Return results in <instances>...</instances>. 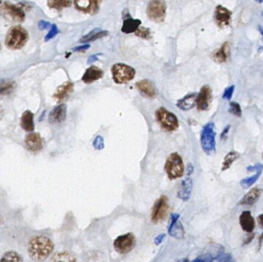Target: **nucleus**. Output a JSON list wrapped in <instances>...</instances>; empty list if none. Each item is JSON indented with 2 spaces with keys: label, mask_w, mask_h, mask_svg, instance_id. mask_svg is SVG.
Returning <instances> with one entry per match:
<instances>
[{
  "label": "nucleus",
  "mask_w": 263,
  "mask_h": 262,
  "mask_svg": "<svg viewBox=\"0 0 263 262\" xmlns=\"http://www.w3.org/2000/svg\"><path fill=\"white\" fill-rule=\"evenodd\" d=\"M54 244L52 240L46 236H35L29 241L28 252L29 257L35 262L47 260L53 252Z\"/></svg>",
  "instance_id": "1"
},
{
  "label": "nucleus",
  "mask_w": 263,
  "mask_h": 262,
  "mask_svg": "<svg viewBox=\"0 0 263 262\" xmlns=\"http://www.w3.org/2000/svg\"><path fill=\"white\" fill-rule=\"evenodd\" d=\"M29 34L26 29L21 26H14L9 29L5 36V43L10 50H20L26 46Z\"/></svg>",
  "instance_id": "2"
},
{
  "label": "nucleus",
  "mask_w": 263,
  "mask_h": 262,
  "mask_svg": "<svg viewBox=\"0 0 263 262\" xmlns=\"http://www.w3.org/2000/svg\"><path fill=\"white\" fill-rule=\"evenodd\" d=\"M112 79L117 84H125L134 79L136 70L130 66L124 64H115L112 66Z\"/></svg>",
  "instance_id": "3"
},
{
  "label": "nucleus",
  "mask_w": 263,
  "mask_h": 262,
  "mask_svg": "<svg viewBox=\"0 0 263 262\" xmlns=\"http://www.w3.org/2000/svg\"><path fill=\"white\" fill-rule=\"evenodd\" d=\"M202 147L206 154L211 155L215 152V127L212 123H209L203 127L200 136Z\"/></svg>",
  "instance_id": "4"
},
{
  "label": "nucleus",
  "mask_w": 263,
  "mask_h": 262,
  "mask_svg": "<svg viewBox=\"0 0 263 262\" xmlns=\"http://www.w3.org/2000/svg\"><path fill=\"white\" fill-rule=\"evenodd\" d=\"M0 15L7 21L15 23H23L26 16L22 7L9 2H5L0 6Z\"/></svg>",
  "instance_id": "5"
},
{
  "label": "nucleus",
  "mask_w": 263,
  "mask_h": 262,
  "mask_svg": "<svg viewBox=\"0 0 263 262\" xmlns=\"http://www.w3.org/2000/svg\"><path fill=\"white\" fill-rule=\"evenodd\" d=\"M165 170L170 180L177 179L183 175L184 164L182 157L178 153H172L168 157L165 162Z\"/></svg>",
  "instance_id": "6"
},
{
  "label": "nucleus",
  "mask_w": 263,
  "mask_h": 262,
  "mask_svg": "<svg viewBox=\"0 0 263 262\" xmlns=\"http://www.w3.org/2000/svg\"><path fill=\"white\" fill-rule=\"evenodd\" d=\"M166 9V3L164 0H150L146 12L152 21L159 23L165 20Z\"/></svg>",
  "instance_id": "7"
},
{
  "label": "nucleus",
  "mask_w": 263,
  "mask_h": 262,
  "mask_svg": "<svg viewBox=\"0 0 263 262\" xmlns=\"http://www.w3.org/2000/svg\"><path fill=\"white\" fill-rule=\"evenodd\" d=\"M157 121L166 131H174L179 128V121L177 117L166 109L161 107L156 113Z\"/></svg>",
  "instance_id": "8"
},
{
  "label": "nucleus",
  "mask_w": 263,
  "mask_h": 262,
  "mask_svg": "<svg viewBox=\"0 0 263 262\" xmlns=\"http://www.w3.org/2000/svg\"><path fill=\"white\" fill-rule=\"evenodd\" d=\"M136 238L132 233L118 237L114 241L113 247L115 250L121 255H126L132 252L136 246Z\"/></svg>",
  "instance_id": "9"
},
{
  "label": "nucleus",
  "mask_w": 263,
  "mask_h": 262,
  "mask_svg": "<svg viewBox=\"0 0 263 262\" xmlns=\"http://www.w3.org/2000/svg\"><path fill=\"white\" fill-rule=\"evenodd\" d=\"M169 203L167 196H161L155 202L152 210L151 220L153 223L157 224L160 221H164L166 218L169 211Z\"/></svg>",
  "instance_id": "10"
},
{
  "label": "nucleus",
  "mask_w": 263,
  "mask_h": 262,
  "mask_svg": "<svg viewBox=\"0 0 263 262\" xmlns=\"http://www.w3.org/2000/svg\"><path fill=\"white\" fill-rule=\"evenodd\" d=\"M232 15V11L225 8L223 5H218L215 7L214 12V20L218 27L223 29L230 24Z\"/></svg>",
  "instance_id": "11"
},
{
  "label": "nucleus",
  "mask_w": 263,
  "mask_h": 262,
  "mask_svg": "<svg viewBox=\"0 0 263 262\" xmlns=\"http://www.w3.org/2000/svg\"><path fill=\"white\" fill-rule=\"evenodd\" d=\"M102 0H74L76 9L84 13L95 15L99 12Z\"/></svg>",
  "instance_id": "12"
},
{
  "label": "nucleus",
  "mask_w": 263,
  "mask_h": 262,
  "mask_svg": "<svg viewBox=\"0 0 263 262\" xmlns=\"http://www.w3.org/2000/svg\"><path fill=\"white\" fill-rule=\"evenodd\" d=\"M179 214H172L171 215V222L168 228V233L172 238L181 239L185 235V231L182 223L179 221Z\"/></svg>",
  "instance_id": "13"
},
{
  "label": "nucleus",
  "mask_w": 263,
  "mask_h": 262,
  "mask_svg": "<svg viewBox=\"0 0 263 262\" xmlns=\"http://www.w3.org/2000/svg\"><path fill=\"white\" fill-rule=\"evenodd\" d=\"M211 100V90L209 86L202 87L201 90L197 95L196 105L200 111H207L210 107Z\"/></svg>",
  "instance_id": "14"
},
{
  "label": "nucleus",
  "mask_w": 263,
  "mask_h": 262,
  "mask_svg": "<svg viewBox=\"0 0 263 262\" xmlns=\"http://www.w3.org/2000/svg\"><path fill=\"white\" fill-rule=\"evenodd\" d=\"M67 115V107L65 104L57 106L53 109L49 115V121L52 125H58L63 122Z\"/></svg>",
  "instance_id": "15"
},
{
  "label": "nucleus",
  "mask_w": 263,
  "mask_h": 262,
  "mask_svg": "<svg viewBox=\"0 0 263 262\" xmlns=\"http://www.w3.org/2000/svg\"><path fill=\"white\" fill-rule=\"evenodd\" d=\"M136 88L140 90L143 95L150 98H155L157 95V87L153 82L149 79H143L136 83Z\"/></svg>",
  "instance_id": "16"
},
{
  "label": "nucleus",
  "mask_w": 263,
  "mask_h": 262,
  "mask_svg": "<svg viewBox=\"0 0 263 262\" xmlns=\"http://www.w3.org/2000/svg\"><path fill=\"white\" fill-rule=\"evenodd\" d=\"M26 147L31 151H40L43 147L41 136L38 133H31L26 136L25 140Z\"/></svg>",
  "instance_id": "17"
},
{
  "label": "nucleus",
  "mask_w": 263,
  "mask_h": 262,
  "mask_svg": "<svg viewBox=\"0 0 263 262\" xmlns=\"http://www.w3.org/2000/svg\"><path fill=\"white\" fill-rule=\"evenodd\" d=\"M104 72L103 69L97 67L96 66H91L90 68L86 69L84 72L82 80L85 83H92L97 81L99 79H102L104 76Z\"/></svg>",
  "instance_id": "18"
},
{
  "label": "nucleus",
  "mask_w": 263,
  "mask_h": 262,
  "mask_svg": "<svg viewBox=\"0 0 263 262\" xmlns=\"http://www.w3.org/2000/svg\"><path fill=\"white\" fill-rule=\"evenodd\" d=\"M193 191V181L191 178H187L183 180L178 191V197L181 200L187 201L190 198Z\"/></svg>",
  "instance_id": "19"
},
{
  "label": "nucleus",
  "mask_w": 263,
  "mask_h": 262,
  "mask_svg": "<svg viewBox=\"0 0 263 262\" xmlns=\"http://www.w3.org/2000/svg\"><path fill=\"white\" fill-rule=\"evenodd\" d=\"M239 223H240L242 228L248 233L253 232L255 225H256L254 218L249 210L243 211L240 217H239Z\"/></svg>",
  "instance_id": "20"
},
{
  "label": "nucleus",
  "mask_w": 263,
  "mask_h": 262,
  "mask_svg": "<svg viewBox=\"0 0 263 262\" xmlns=\"http://www.w3.org/2000/svg\"><path fill=\"white\" fill-rule=\"evenodd\" d=\"M197 95L198 94L196 93H189L183 98L178 100L176 106L182 111H189L196 105Z\"/></svg>",
  "instance_id": "21"
},
{
  "label": "nucleus",
  "mask_w": 263,
  "mask_h": 262,
  "mask_svg": "<svg viewBox=\"0 0 263 262\" xmlns=\"http://www.w3.org/2000/svg\"><path fill=\"white\" fill-rule=\"evenodd\" d=\"M73 91V84L71 82H65L63 84L58 86V88L54 93V98L58 100V101L65 100L70 95L72 92Z\"/></svg>",
  "instance_id": "22"
},
{
  "label": "nucleus",
  "mask_w": 263,
  "mask_h": 262,
  "mask_svg": "<svg viewBox=\"0 0 263 262\" xmlns=\"http://www.w3.org/2000/svg\"><path fill=\"white\" fill-rule=\"evenodd\" d=\"M261 195V189L253 188L243 196V198L239 202V204L241 205H253L260 199Z\"/></svg>",
  "instance_id": "23"
},
{
  "label": "nucleus",
  "mask_w": 263,
  "mask_h": 262,
  "mask_svg": "<svg viewBox=\"0 0 263 262\" xmlns=\"http://www.w3.org/2000/svg\"><path fill=\"white\" fill-rule=\"evenodd\" d=\"M229 54V43L227 42H225L222 44L220 48L214 53L213 55H212V59L218 64H222V63L226 62V61H227Z\"/></svg>",
  "instance_id": "24"
},
{
  "label": "nucleus",
  "mask_w": 263,
  "mask_h": 262,
  "mask_svg": "<svg viewBox=\"0 0 263 262\" xmlns=\"http://www.w3.org/2000/svg\"><path fill=\"white\" fill-rule=\"evenodd\" d=\"M20 125L24 131L33 132L34 131V120L33 114L30 111H26L21 117Z\"/></svg>",
  "instance_id": "25"
},
{
  "label": "nucleus",
  "mask_w": 263,
  "mask_h": 262,
  "mask_svg": "<svg viewBox=\"0 0 263 262\" xmlns=\"http://www.w3.org/2000/svg\"><path fill=\"white\" fill-rule=\"evenodd\" d=\"M108 32L106 30H102L99 28L94 29L91 32L83 36V38L80 40V43H89V42L96 41L99 39L103 38L105 36H108Z\"/></svg>",
  "instance_id": "26"
},
{
  "label": "nucleus",
  "mask_w": 263,
  "mask_h": 262,
  "mask_svg": "<svg viewBox=\"0 0 263 262\" xmlns=\"http://www.w3.org/2000/svg\"><path fill=\"white\" fill-rule=\"evenodd\" d=\"M141 25V21L140 19H135L133 18H127L124 20L122 25V32L124 33H136L138 28Z\"/></svg>",
  "instance_id": "27"
},
{
  "label": "nucleus",
  "mask_w": 263,
  "mask_h": 262,
  "mask_svg": "<svg viewBox=\"0 0 263 262\" xmlns=\"http://www.w3.org/2000/svg\"><path fill=\"white\" fill-rule=\"evenodd\" d=\"M16 82L12 79H2L0 80V97L9 95L16 88Z\"/></svg>",
  "instance_id": "28"
},
{
  "label": "nucleus",
  "mask_w": 263,
  "mask_h": 262,
  "mask_svg": "<svg viewBox=\"0 0 263 262\" xmlns=\"http://www.w3.org/2000/svg\"><path fill=\"white\" fill-rule=\"evenodd\" d=\"M72 2V0H47V5L50 8L58 11L70 7Z\"/></svg>",
  "instance_id": "29"
},
{
  "label": "nucleus",
  "mask_w": 263,
  "mask_h": 262,
  "mask_svg": "<svg viewBox=\"0 0 263 262\" xmlns=\"http://www.w3.org/2000/svg\"><path fill=\"white\" fill-rule=\"evenodd\" d=\"M76 259L72 254L67 252H60L53 257L52 262H76Z\"/></svg>",
  "instance_id": "30"
},
{
  "label": "nucleus",
  "mask_w": 263,
  "mask_h": 262,
  "mask_svg": "<svg viewBox=\"0 0 263 262\" xmlns=\"http://www.w3.org/2000/svg\"><path fill=\"white\" fill-rule=\"evenodd\" d=\"M0 262H25L22 256L14 251H9L4 254Z\"/></svg>",
  "instance_id": "31"
},
{
  "label": "nucleus",
  "mask_w": 263,
  "mask_h": 262,
  "mask_svg": "<svg viewBox=\"0 0 263 262\" xmlns=\"http://www.w3.org/2000/svg\"><path fill=\"white\" fill-rule=\"evenodd\" d=\"M239 157H240V155H239V153H237V152H229V154L225 156L223 163H222V171H225V170L229 169V167L232 166V164H233V163L235 162Z\"/></svg>",
  "instance_id": "32"
},
{
  "label": "nucleus",
  "mask_w": 263,
  "mask_h": 262,
  "mask_svg": "<svg viewBox=\"0 0 263 262\" xmlns=\"http://www.w3.org/2000/svg\"><path fill=\"white\" fill-rule=\"evenodd\" d=\"M261 174L262 171H257L256 174H254L253 176L242 180L240 182V185L244 188H250V187H251L252 185H254L257 182V180L259 179Z\"/></svg>",
  "instance_id": "33"
},
{
  "label": "nucleus",
  "mask_w": 263,
  "mask_h": 262,
  "mask_svg": "<svg viewBox=\"0 0 263 262\" xmlns=\"http://www.w3.org/2000/svg\"><path fill=\"white\" fill-rule=\"evenodd\" d=\"M136 35L143 39H150L151 37V32L150 29L145 27H139L136 31Z\"/></svg>",
  "instance_id": "34"
},
{
  "label": "nucleus",
  "mask_w": 263,
  "mask_h": 262,
  "mask_svg": "<svg viewBox=\"0 0 263 262\" xmlns=\"http://www.w3.org/2000/svg\"><path fill=\"white\" fill-rule=\"evenodd\" d=\"M229 111L231 114L236 116L238 118H240L241 116H242V110H241L240 105L236 102L230 103V107H229Z\"/></svg>",
  "instance_id": "35"
},
{
  "label": "nucleus",
  "mask_w": 263,
  "mask_h": 262,
  "mask_svg": "<svg viewBox=\"0 0 263 262\" xmlns=\"http://www.w3.org/2000/svg\"><path fill=\"white\" fill-rule=\"evenodd\" d=\"M93 147H94L96 150H103V149H104V147H105V144H104V138L102 136H97V137L95 138L94 140H93Z\"/></svg>",
  "instance_id": "36"
},
{
  "label": "nucleus",
  "mask_w": 263,
  "mask_h": 262,
  "mask_svg": "<svg viewBox=\"0 0 263 262\" xmlns=\"http://www.w3.org/2000/svg\"><path fill=\"white\" fill-rule=\"evenodd\" d=\"M58 33V28H57L56 25L53 24L51 26V30L49 32L48 34L46 36V41H49L51 39L54 38L55 36Z\"/></svg>",
  "instance_id": "37"
},
{
  "label": "nucleus",
  "mask_w": 263,
  "mask_h": 262,
  "mask_svg": "<svg viewBox=\"0 0 263 262\" xmlns=\"http://www.w3.org/2000/svg\"><path fill=\"white\" fill-rule=\"evenodd\" d=\"M214 258L211 255H204L200 257L196 258L192 262H212Z\"/></svg>",
  "instance_id": "38"
},
{
  "label": "nucleus",
  "mask_w": 263,
  "mask_h": 262,
  "mask_svg": "<svg viewBox=\"0 0 263 262\" xmlns=\"http://www.w3.org/2000/svg\"><path fill=\"white\" fill-rule=\"evenodd\" d=\"M218 262H235L233 258L229 254H221L218 257Z\"/></svg>",
  "instance_id": "39"
},
{
  "label": "nucleus",
  "mask_w": 263,
  "mask_h": 262,
  "mask_svg": "<svg viewBox=\"0 0 263 262\" xmlns=\"http://www.w3.org/2000/svg\"><path fill=\"white\" fill-rule=\"evenodd\" d=\"M234 90H235V86H229V88L226 89L224 92L222 98L230 100L231 98H232V94H233Z\"/></svg>",
  "instance_id": "40"
},
{
  "label": "nucleus",
  "mask_w": 263,
  "mask_h": 262,
  "mask_svg": "<svg viewBox=\"0 0 263 262\" xmlns=\"http://www.w3.org/2000/svg\"><path fill=\"white\" fill-rule=\"evenodd\" d=\"M38 26L40 30H46V29L51 27L52 25L50 24L48 22H47V21L42 20L39 22Z\"/></svg>",
  "instance_id": "41"
},
{
  "label": "nucleus",
  "mask_w": 263,
  "mask_h": 262,
  "mask_svg": "<svg viewBox=\"0 0 263 262\" xmlns=\"http://www.w3.org/2000/svg\"><path fill=\"white\" fill-rule=\"evenodd\" d=\"M263 165L261 164H257L256 165L253 166V167H249L247 168L248 171H263Z\"/></svg>",
  "instance_id": "42"
},
{
  "label": "nucleus",
  "mask_w": 263,
  "mask_h": 262,
  "mask_svg": "<svg viewBox=\"0 0 263 262\" xmlns=\"http://www.w3.org/2000/svg\"><path fill=\"white\" fill-rule=\"evenodd\" d=\"M90 48V45H89V44H85V45L75 47V48L73 49V50L76 51V52H83V51H86V50H89Z\"/></svg>",
  "instance_id": "43"
},
{
  "label": "nucleus",
  "mask_w": 263,
  "mask_h": 262,
  "mask_svg": "<svg viewBox=\"0 0 263 262\" xmlns=\"http://www.w3.org/2000/svg\"><path fill=\"white\" fill-rule=\"evenodd\" d=\"M165 238V234H163V235H159L155 238V240H154V243H155L156 245H159L160 244L163 242L164 238Z\"/></svg>",
  "instance_id": "44"
},
{
  "label": "nucleus",
  "mask_w": 263,
  "mask_h": 262,
  "mask_svg": "<svg viewBox=\"0 0 263 262\" xmlns=\"http://www.w3.org/2000/svg\"><path fill=\"white\" fill-rule=\"evenodd\" d=\"M100 55V54H94V55L90 56L88 59L87 64H93V63L96 62V61H98V57Z\"/></svg>",
  "instance_id": "45"
},
{
  "label": "nucleus",
  "mask_w": 263,
  "mask_h": 262,
  "mask_svg": "<svg viewBox=\"0 0 263 262\" xmlns=\"http://www.w3.org/2000/svg\"><path fill=\"white\" fill-rule=\"evenodd\" d=\"M259 222L260 223V224H261L262 226H263V214H261V215L259 216L258 217ZM263 240V234H262L261 236H260V245L261 246L262 244V241Z\"/></svg>",
  "instance_id": "46"
},
{
  "label": "nucleus",
  "mask_w": 263,
  "mask_h": 262,
  "mask_svg": "<svg viewBox=\"0 0 263 262\" xmlns=\"http://www.w3.org/2000/svg\"><path fill=\"white\" fill-rule=\"evenodd\" d=\"M229 128H230V126H228L226 127L225 129L223 130V131H222V134H221V137L225 138L227 136V133L228 132H229Z\"/></svg>",
  "instance_id": "47"
},
{
  "label": "nucleus",
  "mask_w": 263,
  "mask_h": 262,
  "mask_svg": "<svg viewBox=\"0 0 263 262\" xmlns=\"http://www.w3.org/2000/svg\"><path fill=\"white\" fill-rule=\"evenodd\" d=\"M193 171H194V168H193V166L191 164H189V165H188V167H187L188 175H191V174H193Z\"/></svg>",
  "instance_id": "48"
},
{
  "label": "nucleus",
  "mask_w": 263,
  "mask_h": 262,
  "mask_svg": "<svg viewBox=\"0 0 263 262\" xmlns=\"http://www.w3.org/2000/svg\"><path fill=\"white\" fill-rule=\"evenodd\" d=\"M4 116V110L3 108H2V106H1V104H0V121L2 119V118H3Z\"/></svg>",
  "instance_id": "49"
},
{
  "label": "nucleus",
  "mask_w": 263,
  "mask_h": 262,
  "mask_svg": "<svg viewBox=\"0 0 263 262\" xmlns=\"http://www.w3.org/2000/svg\"><path fill=\"white\" fill-rule=\"evenodd\" d=\"M259 31L261 33L262 36H263V27L262 26H258Z\"/></svg>",
  "instance_id": "50"
},
{
  "label": "nucleus",
  "mask_w": 263,
  "mask_h": 262,
  "mask_svg": "<svg viewBox=\"0 0 263 262\" xmlns=\"http://www.w3.org/2000/svg\"><path fill=\"white\" fill-rule=\"evenodd\" d=\"M175 262H189V260L187 259H179V260L176 261Z\"/></svg>",
  "instance_id": "51"
},
{
  "label": "nucleus",
  "mask_w": 263,
  "mask_h": 262,
  "mask_svg": "<svg viewBox=\"0 0 263 262\" xmlns=\"http://www.w3.org/2000/svg\"><path fill=\"white\" fill-rule=\"evenodd\" d=\"M255 1L260 4L263 3V0H255Z\"/></svg>",
  "instance_id": "52"
},
{
  "label": "nucleus",
  "mask_w": 263,
  "mask_h": 262,
  "mask_svg": "<svg viewBox=\"0 0 263 262\" xmlns=\"http://www.w3.org/2000/svg\"><path fill=\"white\" fill-rule=\"evenodd\" d=\"M2 216L0 215V225L2 224Z\"/></svg>",
  "instance_id": "53"
},
{
  "label": "nucleus",
  "mask_w": 263,
  "mask_h": 262,
  "mask_svg": "<svg viewBox=\"0 0 263 262\" xmlns=\"http://www.w3.org/2000/svg\"><path fill=\"white\" fill-rule=\"evenodd\" d=\"M1 48H2V47H1V44H0V51H1Z\"/></svg>",
  "instance_id": "54"
},
{
  "label": "nucleus",
  "mask_w": 263,
  "mask_h": 262,
  "mask_svg": "<svg viewBox=\"0 0 263 262\" xmlns=\"http://www.w3.org/2000/svg\"><path fill=\"white\" fill-rule=\"evenodd\" d=\"M262 16H263V12H262Z\"/></svg>",
  "instance_id": "55"
},
{
  "label": "nucleus",
  "mask_w": 263,
  "mask_h": 262,
  "mask_svg": "<svg viewBox=\"0 0 263 262\" xmlns=\"http://www.w3.org/2000/svg\"><path fill=\"white\" fill-rule=\"evenodd\" d=\"M0 3H1V0H0Z\"/></svg>",
  "instance_id": "56"
},
{
  "label": "nucleus",
  "mask_w": 263,
  "mask_h": 262,
  "mask_svg": "<svg viewBox=\"0 0 263 262\" xmlns=\"http://www.w3.org/2000/svg\"></svg>",
  "instance_id": "57"
}]
</instances>
